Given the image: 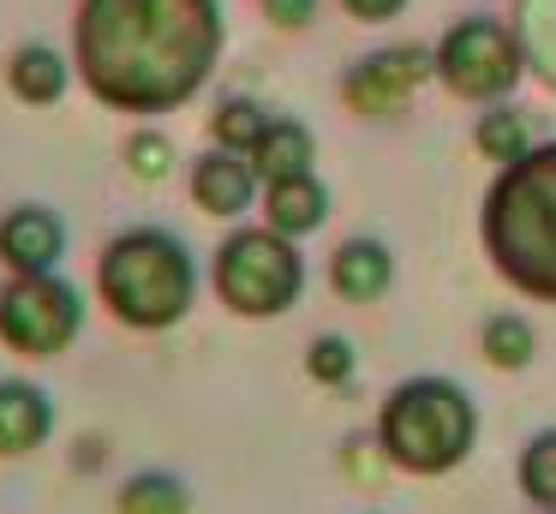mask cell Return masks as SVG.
<instances>
[{
    "label": "cell",
    "mask_w": 556,
    "mask_h": 514,
    "mask_svg": "<svg viewBox=\"0 0 556 514\" xmlns=\"http://www.w3.org/2000/svg\"><path fill=\"white\" fill-rule=\"evenodd\" d=\"M78 72L97 102L162 114L198 96L222 54L216 0H85L73 24Z\"/></svg>",
    "instance_id": "obj_1"
},
{
    "label": "cell",
    "mask_w": 556,
    "mask_h": 514,
    "mask_svg": "<svg viewBox=\"0 0 556 514\" xmlns=\"http://www.w3.org/2000/svg\"><path fill=\"white\" fill-rule=\"evenodd\" d=\"M484 251L508 287L556 305V143H539L496 174L484 198Z\"/></svg>",
    "instance_id": "obj_2"
},
{
    "label": "cell",
    "mask_w": 556,
    "mask_h": 514,
    "mask_svg": "<svg viewBox=\"0 0 556 514\" xmlns=\"http://www.w3.org/2000/svg\"><path fill=\"white\" fill-rule=\"evenodd\" d=\"M479 442V406L460 383L448 377H413L395 383L377 413V449L395 473L413 478H443Z\"/></svg>",
    "instance_id": "obj_3"
},
{
    "label": "cell",
    "mask_w": 556,
    "mask_h": 514,
    "mask_svg": "<svg viewBox=\"0 0 556 514\" xmlns=\"http://www.w3.org/2000/svg\"><path fill=\"white\" fill-rule=\"evenodd\" d=\"M97 293L126 329H174L192 311L198 263L162 227H132L121 234L97 263Z\"/></svg>",
    "instance_id": "obj_4"
},
{
    "label": "cell",
    "mask_w": 556,
    "mask_h": 514,
    "mask_svg": "<svg viewBox=\"0 0 556 514\" xmlns=\"http://www.w3.org/2000/svg\"><path fill=\"white\" fill-rule=\"evenodd\" d=\"M305 287V263L276 227H240L216 251V293L233 317H281Z\"/></svg>",
    "instance_id": "obj_5"
},
{
    "label": "cell",
    "mask_w": 556,
    "mask_h": 514,
    "mask_svg": "<svg viewBox=\"0 0 556 514\" xmlns=\"http://www.w3.org/2000/svg\"><path fill=\"white\" fill-rule=\"evenodd\" d=\"M85 329V299L61 275H13L0 287V341L25 359H54Z\"/></svg>",
    "instance_id": "obj_6"
},
{
    "label": "cell",
    "mask_w": 556,
    "mask_h": 514,
    "mask_svg": "<svg viewBox=\"0 0 556 514\" xmlns=\"http://www.w3.org/2000/svg\"><path fill=\"white\" fill-rule=\"evenodd\" d=\"M437 78L467 102H496L520 78V42L491 18H460L437 42Z\"/></svg>",
    "instance_id": "obj_7"
},
{
    "label": "cell",
    "mask_w": 556,
    "mask_h": 514,
    "mask_svg": "<svg viewBox=\"0 0 556 514\" xmlns=\"http://www.w3.org/2000/svg\"><path fill=\"white\" fill-rule=\"evenodd\" d=\"M431 66H437V60L425 54V48H383V54L359 60V66L348 72L341 96H348L353 114H377V120H383V114H395V108L419 90Z\"/></svg>",
    "instance_id": "obj_8"
},
{
    "label": "cell",
    "mask_w": 556,
    "mask_h": 514,
    "mask_svg": "<svg viewBox=\"0 0 556 514\" xmlns=\"http://www.w3.org/2000/svg\"><path fill=\"white\" fill-rule=\"evenodd\" d=\"M61 251H66V227L54 210L25 203V210L0 215V263L13 275H54Z\"/></svg>",
    "instance_id": "obj_9"
},
{
    "label": "cell",
    "mask_w": 556,
    "mask_h": 514,
    "mask_svg": "<svg viewBox=\"0 0 556 514\" xmlns=\"http://www.w3.org/2000/svg\"><path fill=\"white\" fill-rule=\"evenodd\" d=\"M257 191V167L240 150H210L192 167V203L204 215H245Z\"/></svg>",
    "instance_id": "obj_10"
},
{
    "label": "cell",
    "mask_w": 556,
    "mask_h": 514,
    "mask_svg": "<svg viewBox=\"0 0 556 514\" xmlns=\"http://www.w3.org/2000/svg\"><path fill=\"white\" fill-rule=\"evenodd\" d=\"M54 430V401L25 377L0 383V461H18V454L42 449Z\"/></svg>",
    "instance_id": "obj_11"
},
{
    "label": "cell",
    "mask_w": 556,
    "mask_h": 514,
    "mask_svg": "<svg viewBox=\"0 0 556 514\" xmlns=\"http://www.w3.org/2000/svg\"><path fill=\"white\" fill-rule=\"evenodd\" d=\"M329 281H336L341 299L371 305V299H383L389 281H395V258H389L383 239H348V246L329 258Z\"/></svg>",
    "instance_id": "obj_12"
},
{
    "label": "cell",
    "mask_w": 556,
    "mask_h": 514,
    "mask_svg": "<svg viewBox=\"0 0 556 514\" xmlns=\"http://www.w3.org/2000/svg\"><path fill=\"white\" fill-rule=\"evenodd\" d=\"M312 131L300 126V120H269V131L252 143V167L264 186H281V179H300L312 174Z\"/></svg>",
    "instance_id": "obj_13"
},
{
    "label": "cell",
    "mask_w": 556,
    "mask_h": 514,
    "mask_svg": "<svg viewBox=\"0 0 556 514\" xmlns=\"http://www.w3.org/2000/svg\"><path fill=\"white\" fill-rule=\"evenodd\" d=\"M329 215V191L317 186L312 174L300 179H281V186H269V227H276L281 239H300V234H317Z\"/></svg>",
    "instance_id": "obj_14"
},
{
    "label": "cell",
    "mask_w": 556,
    "mask_h": 514,
    "mask_svg": "<svg viewBox=\"0 0 556 514\" xmlns=\"http://www.w3.org/2000/svg\"><path fill=\"white\" fill-rule=\"evenodd\" d=\"M13 96L18 102H30V108H49V102H61L66 96V60L54 54V48H42V42H30V48H18L13 54Z\"/></svg>",
    "instance_id": "obj_15"
},
{
    "label": "cell",
    "mask_w": 556,
    "mask_h": 514,
    "mask_svg": "<svg viewBox=\"0 0 556 514\" xmlns=\"http://www.w3.org/2000/svg\"><path fill=\"white\" fill-rule=\"evenodd\" d=\"M532 347H539V335H532V323L515 317V311H496V317L479 329V353L491 359L496 371H527Z\"/></svg>",
    "instance_id": "obj_16"
},
{
    "label": "cell",
    "mask_w": 556,
    "mask_h": 514,
    "mask_svg": "<svg viewBox=\"0 0 556 514\" xmlns=\"http://www.w3.org/2000/svg\"><path fill=\"white\" fill-rule=\"evenodd\" d=\"M121 514H192V490L174 473H138L121 485Z\"/></svg>",
    "instance_id": "obj_17"
},
{
    "label": "cell",
    "mask_w": 556,
    "mask_h": 514,
    "mask_svg": "<svg viewBox=\"0 0 556 514\" xmlns=\"http://www.w3.org/2000/svg\"><path fill=\"white\" fill-rule=\"evenodd\" d=\"M520 497L556 514V425L520 449Z\"/></svg>",
    "instance_id": "obj_18"
},
{
    "label": "cell",
    "mask_w": 556,
    "mask_h": 514,
    "mask_svg": "<svg viewBox=\"0 0 556 514\" xmlns=\"http://www.w3.org/2000/svg\"><path fill=\"white\" fill-rule=\"evenodd\" d=\"M210 131H216L222 150H245V155H252V143L269 131V114L257 102H245V96H233V102H222L216 114H210Z\"/></svg>",
    "instance_id": "obj_19"
},
{
    "label": "cell",
    "mask_w": 556,
    "mask_h": 514,
    "mask_svg": "<svg viewBox=\"0 0 556 514\" xmlns=\"http://www.w3.org/2000/svg\"><path fill=\"white\" fill-rule=\"evenodd\" d=\"M472 138H479V150L491 155V162H520V155L532 150L527 143V120L520 114H508V108H491V114L479 120V131H472Z\"/></svg>",
    "instance_id": "obj_20"
},
{
    "label": "cell",
    "mask_w": 556,
    "mask_h": 514,
    "mask_svg": "<svg viewBox=\"0 0 556 514\" xmlns=\"http://www.w3.org/2000/svg\"><path fill=\"white\" fill-rule=\"evenodd\" d=\"M353 365H359V353H353L348 335H317V341L305 347V371H312V383L341 389V383L353 377Z\"/></svg>",
    "instance_id": "obj_21"
},
{
    "label": "cell",
    "mask_w": 556,
    "mask_h": 514,
    "mask_svg": "<svg viewBox=\"0 0 556 514\" xmlns=\"http://www.w3.org/2000/svg\"><path fill=\"white\" fill-rule=\"evenodd\" d=\"M168 162H174V143L162 138V131H138V138H126V167H132L138 179H168Z\"/></svg>",
    "instance_id": "obj_22"
},
{
    "label": "cell",
    "mask_w": 556,
    "mask_h": 514,
    "mask_svg": "<svg viewBox=\"0 0 556 514\" xmlns=\"http://www.w3.org/2000/svg\"><path fill=\"white\" fill-rule=\"evenodd\" d=\"M264 12L281 24V30H300V24L317 18V0H264Z\"/></svg>",
    "instance_id": "obj_23"
},
{
    "label": "cell",
    "mask_w": 556,
    "mask_h": 514,
    "mask_svg": "<svg viewBox=\"0 0 556 514\" xmlns=\"http://www.w3.org/2000/svg\"><path fill=\"white\" fill-rule=\"evenodd\" d=\"M341 7L353 12V18H365V24H377V18H395L407 0H341Z\"/></svg>",
    "instance_id": "obj_24"
}]
</instances>
